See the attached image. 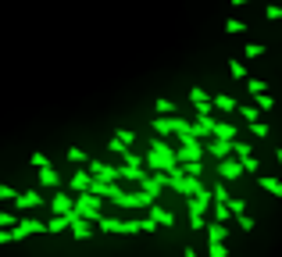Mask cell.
Segmentation results:
<instances>
[{"instance_id":"6da1fadb","label":"cell","mask_w":282,"mask_h":257,"mask_svg":"<svg viewBox=\"0 0 282 257\" xmlns=\"http://www.w3.org/2000/svg\"><path fill=\"white\" fill-rule=\"evenodd\" d=\"M143 165L150 171H172V168H179V157H175V150L168 147L164 136H154L150 140V154L143 157Z\"/></svg>"},{"instance_id":"7a4b0ae2","label":"cell","mask_w":282,"mask_h":257,"mask_svg":"<svg viewBox=\"0 0 282 257\" xmlns=\"http://www.w3.org/2000/svg\"><path fill=\"white\" fill-rule=\"evenodd\" d=\"M32 232H47V225H43L40 218H22L18 225L0 229V247H4V243H14V240H25V236H32Z\"/></svg>"},{"instance_id":"3957f363","label":"cell","mask_w":282,"mask_h":257,"mask_svg":"<svg viewBox=\"0 0 282 257\" xmlns=\"http://www.w3.org/2000/svg\"><path fill=\"white\" fill-rule=\"evenodd\" d=\"M204 154H208V147H204L197 136H182V147L175 150L179 165H186V161H204Z\"/></svg>"},{"instance_id":"277c9868","label":"cell","mask_w":282,"mask_h":257,"mask_svg":"<svg viewBox=\"0 0 282 257\" xmlns=\"http://www.w3.org/2000/svg\"><path fill=\"white\" fill-rule=\"evenodd\" d=\"M75 214H82V218H89V222L97 225V218H100V196L89 193V189H82L79 200H75Z\"/></svg>"},{"instance_id":"5b68a950","label":"cell","mask_w":282,"mask_h":257,"mask_svg":"<svg viewBox=\"0 0 282 257\" xmlns=\"http://www.w3.org/2000/svg\"><path fill=\"white\" fill-rule=\"evenodd\" d=\"M115 204H118V207H129V211H146V207L154 204V196H150L146 189H136V193H125V189H122V193L115 196Z\"/></svg>"},{"instance_id":"8992f818","label":"cell","mask_w":282,"mask_h":257,"mask_svg":"<svg viewBox=\"0 0 282 257\" xmlns=\"http://www.w3.org/2000/svg\"><path fill=\"white\" fill-rule=\"evenodd\" d=\"M218 175H221L225 182H232V179L247 175V171H243V157H232V154H229V157H221V161H218Z\"/></svg>"},{"instance_id":"52a82bcc","label":"cell","mask_w":282,"mask_h":257,"mask_svg":"<svg viewBox=\"0 0 282 257\" xmlns=\"http://www.w3.org/2000/svg\"><path fill=\"white\" fill-rule=\"evenodd\" d=\"M40 204H47V200H43L36 189H25V193H18V196H14V207H18V211H36Z\"/></svg>"},{"instance_id":"ba28073f","label":"cell","mask_w":282,"mask_h":257,"mask_svg":"<svg viewBox=\"0 0 282 257\" xmlns=\"http://www.w3.org/2000/svg\"><path fill=\"white\" fill-rule=\"evenodd\" d=\"M71 236H75V240H89V236H93V222H89V218H82V214H75V211H71Z\"/></svg>"},{"instance_id":"9c48e42d","label":"cell","mask_w":282,"mask_h":257,"mask_svg":"<svg viewBox=\"0 0 282 257\" xmlns=\"http://www.w3.org/2000/svg\"><path fill=\"white\" fill-rule=\"evenodd\" d=\"M89 171H93V179L118 182V168H115V165H104V161H93V157H89Z\"/></svg>"},{"instance_id":"30bf717a","label":"cell","mask_w":282,"mask_h":257,"mask_svg":"<svg viewBox=\"0 0 282 257\" xmlns=\"http://www.w3.org/2000/svg\"><path fill=\"white\" fill-rule=\"evenodd\" d=\"M146 211H150V218H154L161 229H172V225H175V214H172L168 207H161V204H150Z\"/></svg>"},{"instance_id":"8fae6325","label":"cell","mask_w":282,"mask_h":257,"mask_svg":"<svg viewBox=\"0 0 282 257\" xmlns=\"http://www.w3.org/2000/svg\"><path fill=\"white\" fill-rule=\"evenodd\" d=\"M50 211H54V214H71V211H75V200H71L68 193H54V196H50Z\"/></svg>"},{"instance_id":"7c38bea8","label":"cell","mask_w":282,"mask_h":257,"mask_svg":"<svg viewBox=\"0 0 282 257\" xmlns=\"http://www.w3.org/2000/svg\"><path fill=\"white\" fill-rule=\"evenodd\" d=\"M36 182H40V186H47V189H58V186H61V175L50 168V165H43L40 175H36Z\"/></svg>"},{"instance_id":"4fadbf2b","label":"cell","mask_w":282,"mask_h":257,"mask_svg":"<svg viewBox=\"0 0 282 257\" xmlns=\"http://www.w3.org/2000/svg\"><path fill=\"white\" fill-rule=\"evenodd\" d=\"M208 154H214L218 161H221V157H229V154H232V140H218V136H214L211 143H208Z\"/></svg>"},{"instance_id":"5bb4252c","label":"cell","mask_w":282,"mask_h":257,"mask_svg":"<svg viewBox=\"0 0 282 257\" xmlns=\"http://www.w3.org/2000/svg\"><path fill=\"white\" fill-rule=\"evenodd\" d=\"M68 186L75 189V193H82V189H89V186H93V171H75V175L68 179Z\"/></svg>"},{"instance_id":"9a60e30c","label":"cell","mask_w":282,"mask_h":257,"mask_svg":"<svg viewBox=\"0 0 282 257\" xmlns=\"http://www.w3.org/2000/svg\"><path fill=\"white\" fill-rule=\"evenodd\" d=\"M257 182H261V189H268L272 196L282 200V179H275V175H257Z\"/></svg>"},{"instance_id":"2e32d148","label":"cell","mask_w":282,"mask_h":257,"mask_svg":"<svg viewBox=\"0 0 282 257\" xmlns=\"http://www.w3.org/2000/svg\"><path fill=\"white\" fill-rule=\"evenodd\" d=\"M211 136H218V140H236V125H232V122H218V118H214Z\"/></svg>"},{"instance_id":"e0dca14e","label":"cell","mask_w":282,"mask_h":257,"mask_svg":"<svg viewBox=\"0 0 282 257\" xmlns=\"http://www.w3.org/2000/svg\"><path fill=\"white\" fill-rule=\"evenodd\" d=\"M208 236H211V243H225V236H229L225 222H218V218H214L211 225H208Z\"/></svg>"},{"instance_id":"ac0fdd59","label":"cell","mask_w":282,"mask_h":257,"mask_svg":"<svg viewBox=\"0 0 282 257\" xmlns=\"http://www.w3.org/2000/svg\"><path fill=\"white\" fill-rule=\"evenodd\" d=\"M214 111H221V114H232V111H236V100H232L229 93H218V96H214Z\"/></svg>"},{"instance_id":"d6986e66","label":"cell","mask_w":282,"mask_h":257,"mask_svg":"<svg viewBox=\"0 0 282 257\" xmlns=\"http://www.w3.org/2000/svg\"><path fill=\"white\" fill-rule=\"evenodd\" d=\"M236 114H239V118H247V122H257V118H261L265 111H261L257 104H243V107L236 104Z\"/></svg>"},{"instance_id":"ffe728a7","label":"cell","mask_w":282,"mask_h":257,"mask_svg":"<svg viewBox=\"0 0 282 257\" xmlns=\"http://www.w3.org/2000/svg\"><path fill=\"white\" fill-rule=\"evenodd\" d=\"M97 229H100V232H122V218H107V214H100V218H97Z\"/></svg>"},{"instance_id":"44dd1931","label":"cell","mask_w":282,"mask_h":257,"mask_svg":"<svg viewBox=\"0 0 282 257\" xmlns=\"http://www.w3.org/2000/svg\"><path fill=\"white\" fill-rule=\"evenodd\" d=\"M71 225V214H54L50 222H47V232H65Z\"/></svg>"},{"instance_id":"7402d4cb","label":"cell","mask_w":282,"mask_h":257,"mask_svg":"<svg viewBox=\"0 0 282 257\" xmlns=\"http://www.w3.org/2000/svg\"><path fill=\"white\" fill-rule=\"evenodd\" d=\"M150 125H154V132H157V136H172V132H175V125H172V118H164V114H161V118H154Z\"/></svg>"},{"instance_id":"603a6c76","label":"cell","mask_w":282,"mask_h":257,"mask_svg":"<svg viewBox=\"0 0 282 257\" xmlns=\"http://www.w3.org/2000/svg\"><path fill=\"white\" fill-rule=\"evenodd\" d=\"M254 104H257L261 111H272V107H275V96H272L268 89H261V93H254Z\"/></svg>"},{"instance_id":"cb8c5ba5","label":"cell","mask_w":282,"mask_h":257,"mask_svg":"<svg viewBox=\"0 0 282 257\" xmlns=\"http://www.w3.org/2000/svg\"><path fill=\"white\" fill-rule=\"evenodd\" d=\"M265 54H268V47H265V43H247V50H243V57H247V61L265 57Z\"/></svg>"},{"instance_id":"d4e9b609","label":"cell","mask_w":282,"mask_h":257,"mask_svg":"<svg viewBox=\"0 0 282 257\" xmlns=\"http://www.w3.org/2000/svg\"><path fill=\"white\" fill-rule=\"evenodd\" d=\"M68 161L71 165H89V154L82 147H68Z\"/></svg>"},{"instance_id":"484cf974","label":"cell","mask_w":282,"mask_h":257,"mask_svg":"<svg viewBox=\"0 0 282 257\" xmlns=\"http://www.w3.org/2000/svg\"><path fill=\"white\" fill-rule=\"evenodd\" d=\"M154 111H157V114H175V104H172L168 96H157V100H154Z\"/></svg>"},{"instance_id":"4316f807","label":"cell","mask_w":282,"mask_h":257,"mask_svg":"<svg viewBox=\"0 0 282 257\" xmlns=\"http://www.w3.org/2000/svg\"><path fill=\"white\" fill-rule=\"evenodd\" d=\"M229 75L243 83V79H247V65H243V61H229Z\"/></svg>"},{"instance_id":"83f0119b","label":"cell","mask_w":282,"mask_h":257,"mask_svg":"<svg viewBox=\"0 0 282 257\" xmlns=\"http://www.w3.org/2000/svg\"><path fill=\"white\" fill-rule=\"evenodd\" d=\"M243 171H247V175H257V171H261V165H257V157H254V154H247V157H243Z\"/></svg>"},{"instance_id":"f1b7e54d","label":"cell","mask_w":282,"mask_h":257,"mask_svg":"<svg viewBox=\"0 0 282 257\" xmlns=\"http://www.w3.org/2000/svg\"><path fill=\"white\" fill-rule=\"evenodd\" d=\"M107 150H111V154H122V157H125V150H129V143H122L118 136H111V143H107Z\"/></svg>"},{"instance_id":"f546056e","label":"cell","mask_w":282,"mask_h":257,"mask_svg":"<svg viewBox=\"0 0 282 257\" xmlns=\"http://www.w3.org/2000/svg\"><path fill=\"white\" fill-rule=\"evenodd\" d=\"M14 196H18V189H11L7 182H0V200L4 204H14Z\"/></svg>"},{"instance_id":"4dcf8cb0","label":"cell","mask_w":282,"mask_h":257,"mask_svg":"<svg viewBox=\"0 0 282 257\" xmlns=\"http://www.w3.org/2000/svg\"><path fill=\"white\" fill-rule=\"evenodd\" d=\"M190 100H193V104H204V100H214V96L208 89H197V86H193V89H190Z\"/></svg>"},{"instance_id":"1f68e13d","label":"cell","mask_w":282,"mask_h":257,"mask_svg":"<svg viewBox=\"0 0 282 257\" xmlns=\"http://www.w3.org/2000/svg\"><path fill=\"white\" fill-rule=\"evenodd\" d=\"M143 232V222H122V236H136Z\"/></svg>"},{"instance_id":"d6a6232c","label":"cell","mask_w":282,"mask_h":257,"mask_svg":"<svg viewBox=\"0 0 282 257\" xmlns=\"http://www.w3.org/2000/svg\"><path fill=\"white\" fill-rule=\"evenodd\" d=\"M261 89H268L265 79H247V93H250V96H254V93H261Z\"/></svg>"},{"instance_id":"836d02e7","label":"cell","mask_w":282,"mask_h":257,"mask_svg":"<svg viewBox=\"0 0 282 257\" xmlns=\"http://www.w3.org/2000/svg\"><path fill=\"white\" fill-rule=\"evenodd\" d=\"M225 32H247V25L239 18H225Z\"/></svg>"},{"instance_id":"e575fe53","label":"cell","mask_w":282,"mask_h":257,"mask_svg":"<svg viewBox=\"0 0 282 257\" xmlns=\"http://www.w3.org/2000/svg\"><path fill=\"white\" fill-rule=\"evenodd\" d=\"M250 132H254L257 140H265V136H268V125H265V122L257 118V122H250Z\"/></svg>"},{"instance_id":"d590c367","label":"cell","mask_w":282,"mask_h":257,"mask_svg":"<svg viewBox=\"0 0 282 257\" xmlns=\"http://www.w3.org/2000/svg\"><path fill=\"white\" fill-rule=\"evenodd\" d=\"M214 200H218V204H229V200H232V193H229V189L218 182V186H214Z\"/></svg>"},{"instance_id":"8d00e7d4","label":"cell","mask_w":282,"mask_h":257,"mask_svg":"<svg viewBox=\"0 0 282 257\" xmlns=\"http://www.w3.org/2000/svg\"><path fill=\"white\" fill-rule=\"evenodd\" d=\"M236 222H239V229H243V232H254V218H250L247 211H243V214H236Z\"/></svg>"},{"instance_id":"74e56055","label":"cell","mask_w":282,"mask_h":257,"mask_svg":"<svg viewBox=\"0 0 282 257\" xmlns=\"http://www.w3.org/2000/svg\"><path fill=\"white\" fill-rule=\"evenodd\" d=\"M265 18H268V22H279V18H282V7H279V4H268V7H265Z\"/></svg>"},{"instance_id":"f35d334b","label":"cell","mask_w":282,"mask_h":257,"mask_svg":"<svg viewBox=\"0 0 282 257\" xmlns=\"http://www.w3.org/2000/svg\"><path fill=\"white\" fill-rule=\"evenodd\" d=\"M232 154H236V157H247V154H250V143H239V140H232Z\"/></svg>"},{"instance_id":"ab89813d","label":"cell","mask_w":282,"mask_h":257,"mask_svg":"<svg viewBox=\"0 0 282 257\" xmlns=\"http://www.w3.org/2000/svg\"><path fill=\"white\" fill-rule=\"evenodd\" d=\"M11 225H18V218L11 211H0V229H11Z\"/></svg>"},{"instance_id":"60d3db41","label":"cell","mask_w":282,"mask_h":257,"mask_svg":"<svg viewBox=\"0 0 282 257\" xmlns=\"http://www.w3.org/2000/svg\"><path fill=\"white\" fill-rule=\"evenodd\" d=\"M208 254H211V257H229V247H225V243H211V247H208Z\"/></svg>"},{"instance_id":"b9f144b4","label":"cell","mask_w":282,"mask_h":257,"mask_svg":"<svg viewBox=\"0 0 282 257\" xmlns=\"http://www.w3.org/2000/svg\"><path fill=\"white\" fill-rule=\"evenodd\" d=\"M115 136H118V140H122V143H129V147H133V143H136V132H129V129H118V132H115Z\"/></svg>"},{"instance_id":"7bdbcfd3","label":"cell","mask_w":282,"mask_h":257,"mask_svg":"<svg viewBox=\"0 0 282 257\" xmlns=\"http://www.w3.org/2000/svg\"><path fill=\"white\" fill-rule=\"evenodd\" d=\"M29 165H32V168H43V165H50V161H47V154H40V150H36V154L29 157Z\"/></svg>"},{"instance_id":"ee69618b","label":"cell","mask_w":282,"mask_h":257,"mask_svg":"<svg viewBox=\"0 0 282 257\" xmlns=\"http://www.w3.org/2000/svg\"><path fill=\"white\" fill-rule=\"evenodd\" d=\"M229 207H232V214H243V211H247V200H239V196H232V200H229Z\"/></svg>"},{"instance_id":"f6af8a7d","label":"cell","mask_w":282,"mask_h":257,"mask_svg":"<svg viewBox=\"0 0 282 257\" xmlns=\"http://www.w3.org/2000/svg\"><path fill=\"white\" fill-rule=\"evenodd\" d=\"M190 225L200 232V229H208V218H204V214H190Z\"/></svg>"},{"instance_id":"bcb514c9","label":"cell","mask_w":282,"mask_h":257,"mask_svg":"<svg viewBox=\"0 0 282 257\" xmlns=\"http://www.w3.org/2000/svg\"><path fill=\"white\" fill-rule=\"evenodd\" d=\"M182 171H190V175H204L200 161H186V165H182Z\"/></svg>"},{"instance_id":"7dc6e473","label":"cell","mask_w":282,"mask_h":257,"mask_svg":"<svg viewBox=\"0 0 282 257\" xmlns=\"http://www.w3.org/2000/svg\"><path fill=\"white\" fill-rule=\"evenodd\" d=\"M125 161H129V165H140V168H143V157L136 154V150H125Z\"/></svg>"},{"instance_id":"c3c4849f","label":"cell","mask_w":282,"mask_h":257,"mask_svg":"<svg viewBox=\"0 0 282 257\" xmlns=\"http://www.w3.org/2000/svg\"><path fill=\"white\" fill-rule=\"evenodd\" d=\"M243 4H250V0H232V7H243Z\"/></svg>"},{"instance_id":"681fc988","label":"cell","mask_w":282,"mask_h":257,"mask_svg":"<svg viewBox=\"0 0 282 257\" xmlns=\"http://www.w3.org/2000/svg\"><path fill=\"white\" fill-rule=\"evenodd\" d=\"M275 157H279V165H282V147H275Z\"/></svg>"}]
</instances>
